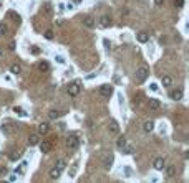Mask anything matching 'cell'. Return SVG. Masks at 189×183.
I'll list each match as a JSON object with an SVG mask.
<instances>
[{
  "label": "cell",
  "mask_w": 189,
  "mask_h": 183,
  "mask_svg": "<svg viewBox=\"0 0 189 183\" xmlns=\"http://www.w3.org/2000/svg\"><path fill=\"white\" fill-rule=\"evenodd\" d=\"M136 81L141 84V83H144L146 79H148V76H149V68L148 66H139L138 69H136Z\"/></svg>",
  "instance_id": "6da1fadb"
},
{
  "label": "cell",
  "mask_w": 189,
  "mask_h": 183,
  "mask_svg": "<svg viewBox=\"0 0 189 183\" xmlns=\"http://www.w3.org/2000/svg\"><path fill=\"white\" fill-rule=\"evenodd\" d=\"M67 92H68V96H70V98H76V96H78V94L81 92V84L78 83V81L71 83V84L68 86Z\"/></svg>",
  "instance_id": "7a4b0ae2"
},
{
  "label": "cell",
  "mask_w": 189,
  "mask_h": 183,
  "mask_svg": "<svg viewBox=\"0 0 189 183\" xmlns=\"http://www.w3.org/2000/svg\"><path fill=\"white\" fill-rule=\"evenodd\" d=\"M67 147H68V149H71V150H76V149L80 147V139L76 137V135H68Z\"/></svg>",
  "instance_id": "3957f363"
},
{
  "label": "cell",
  "mask_w": 189,
  "mask_h": 183,
  "mask_svg": "<svg viewBox=\"0 0 189 183\" xmlns=\"http://www.w3.org/2000/svg\"><path fill=\"white\" fill-rule=\"evenodd\" d=\"M98 25L101 26V28H108V26L113 25V18L109 15H101L100 20H98Z\"/></svg>",
  "instance_id": "277c9868"
},
{
  "label": "cell",
  "mask_w": 189,
  "mask_h": 183,
  "mask_svg": "<svg viewBox=\"0 0 189 183\" xmlns=\"http://www.w3.org/2000/svg\"><path fill=\"white\" fill-rule=\"evenodd\" d=\"M108 132L111 134V135H118V134H120V124H118L116 120H109Z\"/></svg>",
  "instance_id": "5b68a950"
},
{
  "label": "cell",
  "mask_w": 189,
  "mask_h": 183,
  "mask_svg": "<svg viewBox=\"0 0 189 183\" xmlns=\"http://www.w3.org/2000/svg\"><path fill=\"white\" fill-rule=\"evenodd\" d=\"M100 94H101L103 98H109L111 94H113V87L109 84H103L100 86Z\"/></svg>",
  "instance_id": "8992f818"
},
{
  "label": "cell",
  "mask_w": 189,
  "mask_h": 183,
  "mask_svg": "<svg viewBox=\"0 0 189 183\" xmlns=\"http://www.w3.org/2000/svg\"><path fill=\"white\" fill-rule=\"evenodd\" d=\"M153 167H154L156 170H164V167H166V160H164L162 157L154 158V162H153Z\"/></svg>",
  "instance_id": "52a82bcc"
},
{
  "label": "cell",
  "mask_w": 189,
  "mask_h": 183,
  "mask_svg": "<svg viewBox=\"0 0 189 183\" xmlns=\"http://www.w3.org/2000/svg\"><path fill=\"white\" fill-rule=\"evenodd\" d=\"M40 144V150L43 152V153H48V152L53 149V144L50 142V140H43V142H38Z\"/></svg>",
  "instance_id": "ba28073f"
},
{
  "label": "cell",
  "mask_w": 189,
  "mask_h": 183,
  "mask_svg": "<svg viewBox=\"0 0 189 183\" xmlns=\"http://www.w3.org/2000/svg\"><path fill=\"white\" fill-rule=\"evenodd\" d=\"M0 131H2V134H3V135H10V134H14L15 127H14L12 124H8V122H5V124L2 125V129H0Z\"/></svg>",
  "instance_id": "9c48e42d"
},
{
  "label": "cell",
  "mask_w": 189,
  "mask_h": 183,
  "mask_svg": "<svg viewBox=\"0 0 189 183\" xmlns=\"http://www.w3.org/2000/svg\"><path fill=\"white\" fill-rule=\"evenodd\" d=\"M113 162H115V157H113V155H106V157L103 158V167H105L106 170H109L111 165H113Z\"/></svg>",
  "instance_id": "30bf717a"
},
{
  "label": "cell",
  "mask_w": 189,
  "mask_h": 183,
  "mask_svg": "<svg viewBox=\"0 0 189 183\" xmlns=\"http://www.w3.org/2000/svg\"><path fill=\"white\" fill-rule=\"evenodd\" d=\"M41 12L45 13V15H52V12H53L52 3H50V2H43V5H41Z\"/></svg>",
  "instance_id": "8fae6325"
},
{
  "label": "cell",
  "mask_w": 189,
  "mask_h": 183,
  "mask_svg": "<svg viewBox=\"0 0 189 183\" xmlns=\"http://www.w3.org/2000/svg\"><path fill=\"white\" fill-rule=\"evenodd\" d=\"M94 18L93 17H85L83 18V26H86V28H94Z\"/></svg>",
  "instance_id": "7c38bea8"
},
{
  "label": "cell",
  "mask_w": 189,
  "mask_h": 183,
  "mask_svg": "<svg viewBox=\"0 0 189 183\" xmlns=\"http://www.w3.org/2000/svg\"><path fill=\"white\" fill-rule=\"evenodd\" d=\"M136 38H138L139 43H148V41H149V35L146 32H139L138 35H136Z\"/></svg>",
  "instance_id": "4fadbf2b"
},
{
  "label": "cell",
  "mask_w": 189,
  "mask_h": 183,
  "mask_svg": "<svg viewBox=\"0 0 189 183\" xmlns=\"http://www.w3.org/2000/svg\"><path fill=\"white\" fill-rule=\"evenodd\" d=\"M48 131H50V125H48V122H41V124L38 125V135H45Z\"/></svg>",
  "instance_id": "5bb4252c"
},
{
  "label": "cell",
  "mask_w": 189,
  "mask_h": 183,
  "mask_svg": "<svg viewBox=\"0 0 189 183\" xmlns=\"http://www.w3.org/2000/svg\"><path fill=\"white\" fill-rule=\"evenodd\" d=\"M148 106H149V109H153V111H158V109L161 107V102H159L158 99H149V101H148Z\"/></svg>",
  "instance_id": "9a60e30c"
},
{
  "label": "cell",
  "mask_w": 189,
  "mask_h": 183,
  "mask_svg": "<svg viewBox=\"0 0 189 183\" xmlns=\"http://www.w3.org/2000/svg\"><path fill=\"white\" fill-rule=\"evenodd\" d=\"M169 96H171L173 101H181L182 99V89H176V91H173Z\"/></svg>",
  "instance_id": "2e32d148"
},
{
  "label": "cell",
  "mask_w": 189,
  "mask_h": 183,
  "mask_svg": "<svg viewBox=\"0 0 189 183\" xmlns=\"http://www.w3.org/2000/svg\"><path fill=\"white\" fill-rule=\"evenodd\" d=\"M153 129H154V122H153V120H146L144 125H143V131L149 134V132H153Z\"/></svg>",
  "instance_id": "e0dca14e"
},
{
  "label": "cell",
  "mask_w": 189,
  "mask_h": 183,
  "mask_svg": "<svg viewBox=\"0 0 189 183\" xmlns=\"http://www.w3.org/2000/svg\"><path fill=\"white\" fill-rule=\"evenodd\" d=\"M38 142H40V135L38 134H32L28 137V144L30 145H38Z\"/></svg>",
  "instance_id": "ac0fdd59"
},
{
  "label": "cell",
  "mask_w": 189,
  "mask_h": 183,
  "mask_svg": "<svg viewBox=\"0 0 189 183\" xmlns=\"http://www.w3.org/2000/svg\"><path fill=\"white\" fill-rule=\"evenodd\" d=\"M161 83H162V86H164V87H171V84H173V78L166 74V76H162Z\"/></svg>",
  "instance_id": "d6986e66"
},
{
  "label": "cell",
  "mask_w": 189,
  "mask_h": 183,
  "mask_svg": "<svg viewBox=\"0 0 189 183\" xmlns=\"http://www.w3.org/2000/svg\"><path fill=\"white\" fill-rule=\"evenodd\" d=\"M116 145H118V149H124V147H126V137H124V135H120V137H118V140H116Z\"/></svg>",
  "instance_id": "ffe728a7"
},
{
  "label": "cell",
  "mask_w": 189,
  "mask_h": 183,
  "mask_svg": "<svg viewBox=\"0 0 189 183\" xmlns=\"http://www.w3.org/2000/svg\"><path fill=\"white\" fill-rule=\"evenodd\" d=\"M61 114H63V112L55 111V109H53V111H50V112H48V117L52 119V120H55V119H60V117H61Z\"/></svg>",
  "instance_id": "44dd1931"
},
{
  "label": "cell",
  "mask_w": 189,
  "mask_h": 183,
  "mask_svg": "<svg viewBox=\"0 0 189 183\" xmlns=\"http://www.w3.org/2000/svg\"><path fill=\"white\" fill-rule=\"evenodd\" d=\"M10 71L14 73V74H20L22 73V66L18 65V63H14V65L10 66Z\"/></svg>",
  "instance_id": "7402d4cb"
},
{
  "label": "cell",
  "mask_w": 189,
  "mask_h": 183,
  "mask_svg": "<svg viewBox=\"0 0 189 183\" xmlns=\"http://www.w3.org/2000/svg\"><path fill=\"white\" fill-rule=\"evenodd\" d=\"M60 173H61V170H58V168L55 167V168H52V170H50V178H53V180H56V178L60 177Z\"/></svg>",
  "instance_id": "603a6c76"
},
{
  "label": "cell",
  "mask_w": 189,
  "mask_h": 183,
  "mask_svg": "<svg viewBox=\"0 0 189 183\" xmlns=\"http://www.w3.org/2000/svg\"><path fill=\"white\" fill-rule=\"evenodd\" d=\"M20 157H22V150H18V152H12V153H10V160H12V162H17V160H18Z\"/></svg>",
  "instance_id": "cb8c5ba5"
},
{
  "label": "cell",
  "mask_w": 189,
  "mask_h": 183,
  "mask_svg": "<svg viewBox=\"0 0 189 183\" xmlns=\"http://www.w3.org/2000/svg\"><path fill=\"white\" fill-rule=\"evenodd\" d=\"M38 71H41V73H47L48 71V63H47V61L38 63Z\"/></svg>",
  "instance_id": "d4e9b609"
},
{
  "label": "cell",
  "mask_w": 189,
  "mask_h": 183,
  "mask_svg": "<svg viewBox=\"0 0 189 183\" xmlns=\"http://www.w3.org/2000/svg\"><path fill=\"white\" fill-rule=\"evenodd\" d=\"M164 168H166V167H164ZM174 172H176L174 167H168V168H166V177H168V178L174 177Z\"/></svg>",
  "instance_id": "484cf974"
},
{
  "label": "cell",
  "mask_w": 189,
  "mask_h": 183,
  "mask_svg": "<svg viewBox=\"0 0 189 183\" xmlns=\"http://www.w3.org/2000/svg\"><path fill=\"white\" fill-rule=\"evenodd\" d=\"M65 160H58V162H56V165H55V167H56V168H58V170H63V168H65Z\"/></svg>",
  "instance_id": "4316f807"
},
{
  "label": "cell",
  "mask_w": 189,
  "mask_h": 183,
  "mask_svg": "<svg viewBox=\"0 0 189 183\" xmlns=\"http://www.w3.org/2000/svg\"><path fill=\"white\" fill-rule=\"evenodd\" d=\"M5 33H7V25L0 23V35H5Z\"/></svg>",
  "instance_id": "83f0119b"
},
{
  "label": "cell",
  "mask_w": 189,
  "mask_h": 183,
  "mask_svg": "<svg viewBox=\"0 0 189 183\" xmlns=\"http://www.w3.org/2000/svg\"><path fill=\"white\" fill-rule=\"evenodd\" d=\"M45 38L52 40V38H53V32H52V30H47V32H45Z\"/></svg>",
  "instance_id": "f1b7e54d"
},
{
  "label": "cell",
  "mask_w": 189,
  "mask_h": 183,
  "mask_svg": "<svg viewBox=\"0 0 189 183\" xmlns=\"http://www.w3.org/2000/svg\"><path fill=\"white\" fill-rule=\"evenodd\" d=\"M14 112L15 114H18V116H25V112L22 111V107H14Z\"/></svg>",
  "instance_id": "f546056e"
},
{
  "label": "cell",
  "mask_w": 189,
  "mask_h": 183,
  "mask_svg": "<svg viewBox=\"0 0 189 183\" xmlns=\"http://www.w3.org/2000/svg\"><path fill=\"white\" fill-rule=\"evenodd\" d=\"M174 5H176V7H179V8H181V7L184 5V0H174Z\"/></svg>",
  "instance_id": "4dcf8cb0"
},
{
  "label": "cell",
  "mask_w": 189,
  "mask_h": 183,
  "mask_svg": "<svg viewBox=\"0 0 189 183\" xmlns=\"http://www.w3.org/2000/svg\"><path fill=\"white\" fill-rule=\"evenodd\" d=\"M126 150H124V153H133V147L131 145H128V147H124Z\"/></svg>",
  "instance_id": "1f68e13d"
},
{
  "label": "cell",
  "mask_w": 189,
  "mask_h": 183,
  "mask_svg": "<svg viewBox=\"0 0 189 183\" xmlns=\"http://www.w3.org/2000/svg\"><path fill=\"white\" fill-rule=\"evenodd\" d=\"M162 3H164V0H154V5L156 7H161Z\"/></svg>",
  "instance_id": "d6a6232c"
},
{
  "label": "cell",
  "mask_w": 189,
  "mask_h": 183,
  "mask_svg": "<svg viewBox=\"0 0 189 183\" xmlns=\"http://www.w3.org/2000/svg\"><path fill=\"white\" fill-rule=\"evenodd\" d=\"M105 46H106V50H111V45H109L108 40H105Z\"/></svg>",
  "instance_id": "836d02e7"
},
{
  "label": "cell",
  "mask_w": 189,
  "mask_h": 183,
  "mask_svg": "<svg viewBox=\"0 0 189 183\" xmlns=\"http://www.w3.org/2000/svg\"><path fill=\"white\" fill-rule=\"evenodd\" d=\"M8 48H10V50H15V41H10V45H8Z\"/></svg>",
  "instance_id": "e575fe53"
},
{
  "label": "cell",
  "mask_w": 189,
  "mask_h": 183,
  "mask_svg": "<svg viewBox=\"0 0 189 183\" xmlns=\"http://www.w3.org/2000/svg\"><path fill=\"white\" fill-rule=\"evenodd\" d=\"M78 2H81V0H75V3H78Z\"/></svg>",
  "instance_id": "d590c367"
},
{
  "label": "cell",
  "mask_w": 189,
  "mask_h": 183,
  "mask_svg": "<svg viewBox=\"0 0 189 183\" xmlns=\"http://www.w3.org/2000/svg\"><path fill=\"white\" fill-rule=\"evenodd\" d=\"M2 53H3V51H2V48H0V56H2Z\"/></svg>",
  "instance_id": "8d00e7d4"
}]
</instances>
